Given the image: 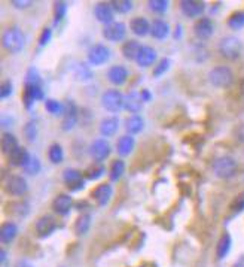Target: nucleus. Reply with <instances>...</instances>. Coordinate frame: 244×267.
<instances>
[{
  "label": "nucleus",
  "mask_w": 244,
  "mask_h": 267,
  "mask_svg": "<svg viewBox=\"0 0 244 267\" xmlns=\"http://www.w3.org/2000/svg\"><path fill=\"white\" fill-rule=\"evenodd\" d=\"M217 51L225 60L237 62L243 55V42L235 36H225L220 39Z\"/></svg>",
  "instance_id": "f257e3e1"
},
{
  "label": "nucleus",
  "mask_w": 244,
  "mask_h": 267,
  "mask_svg": "<svg viewBox=\"0 0 244 267\" xmlns=\"http://www.w3.org/2000/svg\"><path fill=\"white\" fill-rule=\"evenodd\" d=\"M2 45L3 48L11 52V54H18L24 49L26 45V36L23 30L16 26H12L9 29H6L3 36H2Z\"/></svg>",
  "instance_id": "f03ea898"
},
{
  "label": "nucleus",
  "mask_w": 244,
  "mask_h": 267,
  "mask_svg": "<svg viewBox=\"0 0 244 267\" xmlns=\"http://www.w3.org/2000/svg\"><path fill=\"white\" fill-rule=\"evenodd\" d=\"M212 167H213L214 175L220 179H231L238 172V163H237L235 158H232L231 156L217 157L213 161Z\"/></svg>",
  "instance_id": "7ed1b4c3"
},
{
  "label": "nucleus",
  "mask_w": 244,
  "mask_h": 267,
  "mask_svg": "<svg viewBox=\"0 0 244 267\" xmlns=\"http://www.w3.org/2000/svg\"><path fill=\"white\" fill-rule=\"evenodd\" d=\"M234 72L228 66H216L209 72V82L214 88H229L234 84Z\"/></svg>",
  "instance_id": "20e7f679"
},
{
  "label": "nucleus",
  "mask_w": 244,
  "mask_h": 267,
  "mask_svg": "<svg viewBox=\"0 0 244 267\" xmlns=\"http://www.w3.org/2000/svg\"><path fill=\"white\" fill-rule=\"evenodd\" d=\"M101 106L110 112V113H118L119 110L124 109L125 105V96L122 94L119 90L116 88H109L103 94H101Z\"/></svg>",
  "instance_id": "39448f33"
},
{
  "label": "nucleus",
  "mask_w": 244,
  "mask_h": 267,
  "mask_svg": "<svg viewBox=\"0 0 244 267\" xmlns=\"http://www.w3.org/2000/svg\"><path fill=\"white\" fill-rule=\"evenodd\" d=\"M5 191L12 197H24L29 191L27 179L21 175H11L5 182Z\"/></svg>",
  "instance_id": "423d86ee"
},
{
  "label": "nucleus",
  "mask_w": 244,
  "mask_h": 267,
  "mask_svg": "<svg viewBox=\"0 0 244 267\" xmlns=\"http://www.w3.org/2000/svg\"><path fill=\"white\" fill-rule=\"evenodd\" d=\"M45 100V93L42 85L39 84H24V91H23V105L27 110L33 108L36 102Z\"/></svg>",
  "instance_id": "0eeeda50"
},
{
  "label": "nucleus",
  "mask_w": 244,
  "mask_h": 267,
  "mask_svg": "<svg viewBox=\"0 0 244 267\" xmlns=\"http://www.w3.org/2000/svg\"><path fill=\"white\" fill-rule=\"evenodd\" d=\"M64 115L61 117V130L63 131H70L76 127L79 121V109L73 100H67L66 103Z\"/></svg>",
  "instance_id": "6e6552de"
},
{
  "label": "nucleus",
  "mask_w": 244,
  "mask_h": 267,
  "mask_svg": "<svg viewBox=\"0 0 244 267\" xmlns=\"http://www.w3.org/2000/svg\"><path fill=\"white\" fill-rule=\"evenodd\" d=\"M63 181L64 184L67 185V188L70 189L72 193L75 191H79L85 187V176L84 173L77 169H73V167H69L63 172Z\"/></svg>",
  "instance_id": "1a4fd4ad"
},
{
  "label": "nucleus",
  "mask_w": 244,
  "mask_h": 267,
  "mask_svg": "<svg viewBox=\"0 0 244 267\" xmlns=\"http://www.w3.org/2000/svg\"><path fill=\"white\" fill-rule=\"evenodd\" d=\"M101 36H103L106 41L113 42V44L121 42V41L125 39V36H127V26H125L124 23H121V21H115V23H112V24L103 27Z\"/></svg>",
  "instance_id": "9d476101"
},
{
  "label": "nucleus",
  "mask_w": 244,
  "mask_h": 267,
  "mask_svg": "<svg viewBox=\"0 0 244 267\" xmlns=\"http://www.w3.org/2000/svg\"><path fill=\"white\" fill-rule=\"evenodd\" d=\"M87 59H88V63L91 66L106 64L109 62V59H110V49L103 44H95L88 49Z\"/></svg>",
  "instance_id": "9b49d317"
},
{
  "label": "nucleus",
  "mask_w": 244,
  "mask_h": 267,
  "mask_svg": "<svg viewBox=\"0 0 244 267\" xmlns=\"http://www.w3.org/2000/svg\"><path fill=\"white\" fill-rule=\"evenodd\" d=\"M180 12L186 18H201L206 12V3L199 0H180L179 2Z\"/></svg>",
  "instance_id": "f8f14e48"
},
{
  "label": "nucleus",
  "mask_w": 244,
  "mask_h": 267,
  "mask_svg": "<svg viewBox=\"0 0 244 267\" xmlns=\"http://www.w3.org/2000/svg\"><path fill=\"white\" fill-rule=\"evenodd\" d=\"M107 81L115 85V87H122L124 84H127V81L130 78V72L125 66L122 64H113L107 69L106 73Z\"/></svg>",
  "instance_id": "ddd939ff"
},
{
  "label": "nucleus",
  "mask_w": 244,
  "mask_h": 267,
  "mask_svg": "<svg viewBox=\"0 0 244 267\" xmlns=\"http://www.w3.org/2000/svg\"><path fill=\"white\" fill-rule=\"evenodd\" d=\"M112 152V148H110V143L100 138V139H95L92 142L91 146H90V154L94 158V163H103L106 158H109Z\"/></svg>",
  "instance_id": "4468645a"
},
{
  "label": "nucleus",
  "mask_w": 244,
  "mask_h": 267,
  "mask_svg": "<svg viewBox=\"0 0 244 267\" xmlns=\"http://www.w3.org/2000/svg\"><path fill=\"white\" fill-rule=\"evenodd\" d=\"M214 24L212 18L209 16H201L194 24V34L199 41H207L213 36Z\"/></svg>",
  "instance_id": "2eb2a0df"
},
{
  "label": "nucleus",
  "mask_w": 244,
  "mask_h": 267,
  "mask_svg": "<svg viewBox=\"0 0 244 267\" xmlns=\"http://www.w3.org/2000/svg\"><path fill=\"white\" fill-rule=\"evenodd\" d=\"M57 228V221L51 215H42L40 218H37L36 224H34V230L36 235L40 239H45L48 236H51Z\"/></svg>",
  "instance_id": "dca6fc26"
},
{
  "label": "nucleus",
  "mask_w": 244,
  "mask_h": 267,
  "mask_svg": "<svg viewBox=\"0 0 244 267\" xmlns=\"http://www.w3.org/2000/svg\"><path fill=\"white\" fill-rule=\"evenodd\" d=\"M112 196H113V188H112V185L109 182H103V184L97 185L91 191L92 200L97 203V206H100V207L107 206L109 202H110V199H112Z\"/></svg>",
  "instance_id": "f3484780"
},
{
  "label": "nucleus",
  "mask_w": 244,
  "mask_h": 267,
  "mask_svg": "<svg viewBox=\"0 0 244 267\" xmlns=\"http://www.w3.org/2000/svg\"><path fill=\"white\" fill-rule=\"evenodd\" d=\"M94 16L98 23L109 26L112 23H115V11L112 8L110 3L106 2H101V3H97L94 6Z\"/></svg>",
  "instance_id": "a211bd4d"
},
{
  "label": "nucleus",
  "mask_w": 244,
  "mask_h": 267,
  "mask_svg": "<svg viewBox=\"0 0 244 267\" xmlns=\"http://www.w3.org/2000/svg\"><path fill=\"white\" fill-rule=\"evenodd\" d=\"M73 207V199L70 197V194L61 193L54 200H52V209L55 214H58L61 217H66L70 214V209Z\"/></svg>",
  "instance_id": "6ab92c4d"
},
{
  "label": "nucleus",
  "mask_w": 244,
  "mask_h": 267,
  "mask_svg": "<svg viewBox=\"0 0 244 267\" xmlns=\"http://www.w3.org/2000/svg\"><path fill=\"white\" fill-rule=\"evenodd\" d=\"M151 27H152V23H149L145 16H134L130 21V30L138 37H145L151 34Z\"/></svg>",
  "instance_id": "aec40b11"
},
{
  "label": "nucleus",
  "mask_w": 244,
  "mask_h": 267,
  "mask_svg": "<svg viewBox=\"0 0 244 267\" xmlns=\"http://www.w3.org/2000/svg\"><path fill=\"white\" fill-rule=\"evenodd\" d=\"M141 47H143V45H141L138 41H136V39L125 41L121 47L122 57H124L125 60H128V62H136L138 54H140V51H141Z\"/></svg>",
  "instance_id": "412c9836"
},
{
  "label": "nucleus",
  "mask_w": 244,
  "mask_h": 267,
  "mask_svg": "<svg viewBox=\"0 0 244 267\" xmlns=\"http://www.w3.org/2000/svg\"><path fill=\"white\" fill-rule=\"evenodd\" d=\"M143 99L140 96V91H130L128 94H125V105L124 109L128 110L133 115H138V112L143 109Z\"/></svg>",
  "instance_id": "4be33fe9"
},
{
  "label": "nucleus",
  "mask_w": 244,
  "mask_h": 267,
  "mask_svg": "<svg viewBox=\"0 0 244 267\" xmlns=\"http://www.w3.org/2000/svg\"><path fill=\"white\" fill-rule=\"evenodd\" d=\"M6 212L16 218H26L30 214V203L27 200H14L6 204Z\"/></svg>",
  "instance_id": "5701e85b"
},
{
  "label": "nucleus",
  "mask_w": 244,
  "mask_h": 267,
  "mask_svg": "<svg viewBox=\"0 0 244 267\" xmlns=\"http://www.w3.org/2000/svg\"><path fill=\"white\" fill-rule=\"evenodd\" d=\"M30 154L24 146H16L15 149L8 156V164L12 167H24L29 161Z\"/></svg>",
  "instance_id": "b1692460"
},
{
  "label": "nucleus",
  "mask_w": 244,
  "mask_h": 267,
  "mask_svg": "<svg viewBox=\"0 0 244 267\" xmlns=\"http://www.w3.org/2000/svg\"><path fill=\"white\" fill-rule=\"evenodd\" d=\"M18 236V225L14 221H6L0 227V242L3 245H9L15 240Z\"/></svg>",
  "instance_id": "393cba45"
},
{
  "label": "nucleus",
  "mask_w": 244,
  "mask_h": 267,
  "mask_svg": "<svg viewBox=\"0 0 244 267\" xmlns=\"http://www.w3.org/2000/svg\"><path fill=\"white\" fill-rule=\"evenodd\" d=\"M155 62H156V49L149 45H143L141 47V51L138 54L137 60L136 63L140 67H151V66H155Z\"/></svg>",
  "instance_id": "a878e982"
},
{
  "label": "nucleus",
  "mask_w": 244,
  "mask_h": 267,
  "mask_svg": "<svg viewBox=\"0 0 244 267\" xmlns=\"http://www.w3.org/2000/svg\"><path fill=\"white\" fill-rule=\"evenodd\" d=\"M136 148V139L131 135H124L118 141H116V152L121 157L130 156Z\"/></svg>",
  "instance_id": "bb28decb"
},
{
  "label": "nucleus",
  "mask_w": 244,
  "mask_h": 267,
  "mask_svg": "<svg viewBox=\"0 0 244 267\" xmlns=\"http://www.w3.org/2000/svg\"><path fill=\"white\" fill-rule=\"evenodd\" d=\"M118 128H119V120H118V117H106V118H103L101 123H100V127H98L100 135L103 138L113 136L118 131Z\"/></svg>",
  "instance_id": "cd10ccee"
},
{
  "label": "nucleus",
  "mask_w": 244,
  "mask_h": 267,
  "mask_svg": "<svg viewBox=\"0 0 244 267\" xmlns=\"http://www.w3.org/2000/svg\"><path fill=\"white\" fill-rule=\"evenodd\" d=\"M170 34V26L167 21L156 18L152 21V27H151V36L156 41H164Z\"/></svg>",
  "instance_id": "c85d7f7f"
},
{
  "label": "nucleus",
  "mask_w": 244,
  "mask_h": 267,
  "mask_svg": "<svg viewBox=\"0 0 244 267\" xmlns=\"http://www.w3.org/2000/svg\"><path fill=\"white\" fill-rule=\"evenodd\" d=\"M143 127H145V120L140 115H131L125 120V130L131 136L141 133Z\"/></svg>",
  "instance_id": "c756f323"
},
{
  "label": "nucleus",
  "mask_w": 244,
  "mask_h": 267,
  "mask_svg": "<svg viewBox=\"0 0 244 267\" xmlns=\"http://www.w3.org/2000/svg\"><path fill=\"white\" fill-rule=\"evenodd\" d=\"M231 246H232L231 236H229V233H223V235L220 236L217 245H216V257H217V260H223L229 254V251H231Z\"/></svg>",
  "instance_id": "7c9ffc66"
},
{
  "label": "nucleus",
  "mask_w": 244,
  "mask_h": 267,
  "mask_svg": "<svg viewBox=\"0 0 244 267\" xmlns=\"http://www.w3.org/2000/svg\"><path fill=\"white\" fill-rule=\"evenodd\" d=\"M125 169H127V166H125V161L122 158L115 160L110 164V169H109V179H110V182H118L124 176Z\"/></svg>",
  "instance_id": "2f4dec72"
},
{
  "label": "nucleus",
  "mask_w": 244,
  "mask_h": 267,
  "mask_svg": "<svg viewBox=\"0 0 244 267\" xmlns=\"http://www.w3.org/2000/svg\"><path fill=\"white\" fill-rule=\"evenodd\" d=\"M91 214H82L76 221H75V225H73V228H75V233L79 236H84L88 233V230H90V227H91Z\"/></svg>",
  "instance_id": "473e14b6"
},
{
  "label": "nucleus",
  "mask_w": 244,
  "mask_h": 267,
  "mask_svg": "<svg viewBox=\"0 0 244 267\" xmlns=\"http://www.w3.org/2000/svg\"><path fill=\"white\" fill-rule=\"evenodd\" d=\"M16 146H19V145H18V141H16L15 136L11 131H5L2 135V152L6 154V156H9Z\"/></svg>",
  "instance_id": "72a5a7b5"
},
{
  "label": "nucleus",
  "mask_w": 244,
  "mask_h": 267,
  "mask_svg": "<svg viewBox=\"0 0 244 267\" xmlns=\"http://www.w3.org/2000/svg\"><path fill=\"white\" fill-rule=\"evenodd\" d=\"M45 109L52 117H63L64 115V109H66V105L63 102H60V100H55V99H46Z\"/></svg>",
  "instance_id": "f704fd0d"
},
{
  "label": "nucleus",
  "mask_w": 244,
  "mask_h": 267,
  "mask_svg": "<svg viewBox=\"0 0 244 267\" xmlns=\"http://www.w3.org/2000/svg\"><path fill=\"white\" fill-rule=\"evenodd\" d=\"M105 173H106V167H105L101 163H94V164H91V166L84 172V176H85L87 181H97V179H100Z\"/></svg>",
  "instance_id": "c9c22d12"
},
{
  "label": "nucleus",
  "mask_w": 244,
  "mask_h": 267,
  "mask_svg": "<svg viewBox=\"0 0 244 267\" xmlns=\"http://www.w3.org/2000/svg\"><path fill=\"white\" fill-rule=\"evenodd\" d=\"M227 26L231 30H241L244 27V11H235L228 16Z\"/></svg>",
  "instance_id": "e433bc0d"
},
{
  "label": "nucleus",
  "mask_w": 244,
  "mask_h": 267,
  "mask_svg": "<svg viewBox=\"0 0 244 267\" xmlns=\"http://www.w3.org/2000/svg\"><path fill=\"white\" fill-rule=\"evenodd\" d=\"M48 158L52 164H60L64 160V151L60 143H52L48 148Z\"/></svg>",
  "instance_id": "4c0bfd02"
},
{
  "label": "nucleus",
  "mask_w": 244,
  "mask_h": 267,
  "mask_svg": "<svg viewBox=\"0 0 244 267\" xmlns=\"http://www.w3.org/2000/svg\"><path fill=\"white\" fill-rule=\"evenodd\" d=\"M23 135H24L26 141L33 143V142L37 139V123L34 120L27 121L26 126L23 127Z\"/></svg>",
  "instance_id": "58836bf2"
},
{
  "label": "nucleus",
  "mask_w": 244,
  "mask_h": 267,
  "mask_svg": "<svg viewBox=\"0 0 244 267\" xmlns=\"http://www.w3.org/2000/svg\"><path fill=\"white\" fill-rule=\"evenodd\" d=\"M110 5H112L113 11L118 14H128L134 8V3L131 0H113V2H110Z\"/></svg>",
  "instance_id": "ea45409f"
},
{
  "label": "nucleus",
  "mask_w": 244,
  "mask_h": 267,
  "mask_svg": "<svg viewBox=\"0 0 244 267\" xmlns=\"http://www.w3.org/2000/svg\"><path fill=\"white\" fill-rule=\"evenodd\" d=\"M40 170H42V164H40L39 158L34 157V156H30L29 161H27L26 166L23 167V172L26 173V175H31V176L37 175Z\"/></svg>",
  "instance_id": "a19ab883"
},
{
  "label": "nucleus",
  "mask_w": 244,
  "mask_h": 267,
  "mask_svg": "<svg viewBox=\"0 0 244 267\" xmlns=\"http://www.w3.org/2000/svg\"><path fill=\"white\" fill-rule=\"evenodd\" d=\"M67 2H55L54 3V24H60L67 14Z\"/></svg>",
  "instance_id": "79ce46f5"
},
{
  "label": "nucleus",
  "mask_w": 244,
  "mask_h": 267,
  "mask_svg": "<svg viewBox=\"0 0 244 267\" xmlns=\"http://www.w3.org/2000/svg\"><path fill=\"white\" fill-rule=\"evenodd\" d=\"M75 77L79 81H90L92 79V70L85 63H77L75 66Z\"/></svg>",
  "instance_id": "37998d69"
},
{
  "label": "nucleus",
  "mask_w": 244,
  "mask_h": 267,
  "mask_svg": "<svg viewBox=\"0 0 244 267\" xmlns=\"http://www.w3.org/2000/svg\"><path fill=\"white\" fill-rule=\"evenodd\" d=\"M170 66H171L170 59H161L158 63L153 66V70H152L153 78H161V77L167 72L168 69H170Z\"/></svg>",
  "instance_id": "c03bdc74"
},
{
  "label": "nucleus",
  "mask_w": 244,
  "mask_h": 267,
  "mask_svg": "<svg viewBox=\"0 0 244 267\" xmlns=\"http://www.w3.org/2000/svg\"><path fill=\"white\" fill-rule=\"evenodd\" d=\"M148 6L155 14H164L168 8V2L167 0H149Z\"/></svg>",
  "instance_id": "a18cd8bd"
},
{
  "label": "nucleus",
  "mask_w": 244,
  "mask_h": 267,
  "mask_svg": "<svg viewBox=\"0 0 244 267\" xmlns=\"http://www.w3.org/2000/svg\"><path fill=\"white\" fill-rule=\"evenodd\" d=\"M229 209H231L234 214H240V212H243L244 211V191L243 193H240V194H237V196L234 197V200H232L231 204H229Z\"/></svg>",
  "instance_id": "49530a36"
},
{
  "label": "nucleus",
  "mask_w": 244,
  "mask_h": 267,
  "mask_svg": "<svg viewBox=\"0 0 244 267\" xmlns=\"http://www.w3.org/2000/svg\"><path fill=\"white\" fill-rule=\"evenodd\" d=\"M24 84H39V85H42L44 82H42V78H40L39 72H37L34 67H30V69L27 70V73H26Z\"/></svg>",
  "instance_id": "de8ad7c7"
},
{
  "label": "nucleus",
  "mask_w": 244,
  "mask_h": 267,
  "mask_svg": "<svg viewBox=\"0 0 244 267\" xmlns=\"http://www.w3.org/2000/svg\"><path fill=\"white\" fill-rule=\"evenodd\" d=\"M12 93H14V84L11 81H3L0 85V99L5 100V99L11 97Z\"/></svg>",
  "instance_id": "09e8293b"
},
{
  "label": "nucleus",
  "mask_w": 244,
  "mask_h": 267,
  "mask_svg": "<svg viewBox=\"0 0 244 267\" xmlns=\"http://www.w3.org/2000/svg\"><path fill=\"white\" fill-rule=\"evenodd\" d=\"M51 39H52V30L49 27H45L39 36V47H46L51 42Z\"/></svg>",
  "instance_id": "8fccbe9b"
},
{
  "label": "nucleus",
  "mask_w": 244,
  "mask_h": 267,
  "mask_svg": "<svg viewBox=\"0 0 244 267\" xmlns=\"http://www.w3.org/2000/svg\"><path fill=\"white\" fill-rule=\"evenodd\" d=\"M11 5L14 8H16V9H27V8L33 6V2L31 0H23V2L21 0H12Z\"/></svg>",
  "instance_id": "3c124183"
},
{
  "label": "nucleus",
  "mask_w": 244,
  "mask_h": 267,
  "mask_svg": "<svg viewBox=\"0 0 244 267\" xmlns=\"http://www.w3.org/2000/svg\"><path fill=\"white\" fill-rule=\"evenodd\" d=\"M234 136L235 139L240 142V143H244V124H238L234 130Z\"/></svg>",
  "instance_id": "603ef678"
},
{
  "label": "nucleus",
  "mask_w": 244,
  "mask_h": 267,
  "mask_svg": "<svg viewBox=\"0 0 244 267\" xmlns=\"http://www.w3.org/2000/svg\"><path fill=\"white\" fill-rule=\"evenodd\" d=\"M140 96H141V99H143V102H145V103H148V102H151V100H152V94H151V91H149L148 88H141Z\"/></svg>",
  "instance_id": "864d4df0"
},
{
  "label": "nucleus",
  "mask_w": 244,
  "mask_h": 267,
  "mask_svg": "<svg viewBox=\"0 0 244 267\" xmlns=\"http://www.w3.org/2000/svg\"><path fill=\"white\" fill-rule=\"evenodd\" d=\"M234 267H244V255H241V257L235 261Z\"/></svg>",
  "instance_id": "5fc2aeb1"
},
{
  "label": "nucleus",
  "mask_w": 244,
  "mask_h": 267,
  "mask_svg": "<svg viewBox=\"0 0 244 267\" xmlns=\"http://www.w3.org/2000/svg\"><path fill=\"white\" fill-rule=\"evenodd\" d=\"M16 267H33V266H31L29 261H26V260H21V261H18Z\"/></svg>",
  "instance_id": "6e6d98bb"
},
{
  "label": "nucleus",
  "mask_w": 244,
  "mask_h": 267,
  "mask_svg": "<svg viewBox=\"0 0 244 267\" xmlns=\"http://www.w3.org/2000/svg\"><path fill=\"white\" fill-rule=\"evenodd\" d=\"M6 255H8V254H6L5 250L0 251V261H2V264H5V261H6Z\"/></svg>",
  "instance_id": "4d7b16f0"
},
{
  "label": "nucleus",
  "mask_w": 244,
  "mask_h": 267,
  "mask_svg": "<svg viewBox=\"0 0 244 267\" xmlns=\"http://www.w3.org/2000/svg\"><path fill=\"white\" fill-rule=\"evenodd\" d=\"M238 87H240V93L244 94V78L240 81V85H238Z\"/></svg>",
  "instance_id": "13d9d810"
}]
</instances>
